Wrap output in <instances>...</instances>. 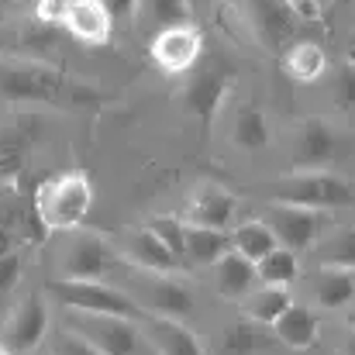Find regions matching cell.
Here are the masks:
<instances>
[{
  "instance_id": "6",
  "label": "cell",
  "mask_w": 355,
  "mask_h": 355,
  "mask_svg": "<svg viewBox=\"0 0 355 355\" xmlns=\"http://www.w3.org/2000/svg\"><path fill=\"white\" fill-rule=\"evenodd\" d=\"M349 148L352 138L328 118H304L290 135V159L297 169H331L338 159H345Z\"/></svg>"
},
{
  "instance_id": "19",
  "label": "cell",
  "mask_w": 355,
  "mask_h": 355,
  "mask_svg": "<svg viewBox=\"0 0 355 355\" xmlns=\"http://www.w3.org/2000/svg\"><path fill=\"white\" fill-rule=\"evenodd\" d=\"M124 255H128V262H135L141 272H162V276H169V272H176L180 269V255H173L159 238L152 235L145 225L141 228H131L128 232V245H124Z\"/></svg>"
},
{
  "instance_id": "26",
  "label": "cell",
  "mask_w": 355,
  "mask_h": 355,
  "mask_svg": "<svg viewBox=\"0 0 355 355\" xmlns=\"http://www.w3.org/2000/svg\"><path fill=\"white\" fill-rule=\"evenodd\" d=\"M314 259L318 266L355 272V228H335L321 245H314Z\"/></svg>"
},
{
  "instance_id": "16",
  "label": "cell",
  "mask_w": 355,
  "mask_h": 355,
  "mask_svg": "<svg viewBox=\"0 0 355 355\" xmlns=\"http://www.w3.org/2000/svg\"><path fill=\"white\" fill-rule=\"evenodd\" d=\"M248 10H252V24H255L259 42L269 45L272 52H283L293 38V28H297V17L290 14V7L283 0H248Z\"/></svg>"
},
{
  "instance_id": "4",
  "label": "cell",
  "mask_w": 355,
  "mask_h": 355,
  "mask_svg": "<svg viewBox=\"0 0 355 355\" xmlns=\"http://www.w3.org/2000/svg\"><path fill=\"white\" fill-rule=\"evenodd\" d=\"M49 293L69 307V311H87V314H111V318H128V321H141L148 311L118 286H111L107 279H52Z\"/></svg>"
},
{
  "instance_id": "23",
  "label": "cell",
  "mask_w": 355,
  "mask_h": 355,
  "mask_svg": "<svg viewBox=\"0 0 355 355\" xmlns=\"http://www.w3.org/2000/svg\"><path fill=\"white\" fill-rule=\"evenodd\" d=\"M272 141V124L266 118V111H259L255 104L238 107L235 121H232V145L241 152H259Z\"/></svg>"
},
{
  "instance_id": "34",
  "label": "cell",
  "mask_w": 355,
  "mask_h": 355,
  "mask_svg": "<svg viewBox=\"0 0 355 355\" xmlns=\"http://www.w3.org/2000/svg\"><path fill=\"white\" fill-rule=\"evenodd\" d=\"M297 21H321V0H283Z\"/></svg>"
},
{
  "instance_id": "28",
  "label": "cell",
  "mask_w": 355,
  "mask_h": 355,
  "mask_svg": "<svg viewBox=\"0 0 355 355\" xmlns=\"http://www.w3.org/2000/svg\"><path fill=\"white\" fill-rule=\"evenodd\" d=\"M228 238H232V248L241 252L248 262H259L262 255H269L276 248V235H272V228L266 221H245Z\"/></svg>"
},
{
  "instance_id": "20",
  "label": "cell",
  "mask_w": 355,
  "mask_h": 355,
  "mask_svg": "<svg viewBox=\"0 0 355 355\" xmlns=\"http://www.w3.org/2000/svg\"><path fill=\"white\" fill-rule=\"evenodd\" d=\"M318 331H321V321L311 307L304 304H290L276 321H272V335L283 349H293V352H307L314 342H318Z\"/></svg>"
},
{
  "instance_id": "30",
  "label": "cell",
  "mask_w": 355,
  "mask_h": 355,
  "mask_svg": "<svg viewBox=\"0 0 355 355\" xmlns=\"http://www.w3.org/2000/svg\"><path fill=\"white\" fill-rule=\"evenodd\" d=\"M145 228L159 238L173 255L187 259V221H183L180 214H155V218L145 221Z\"/></svg>"
},
{
  "instance_id": "40",
  "label": "cell",
  "mask_w": 355,
  "mask_h": 355,
  "mask_svg": "<svg viewBox=\"0 0 355 355\" xmlns=\"http://www.w3.org/2000/svg\"><path fill=\"white\" fill-rule=\"evenodd\" d=\"M338 3H349V0H338ZM352 3H355V0H352Z\"/></svg>"
},
{
  "instance_id": "17",
  "label": "cell",
  "mask_w": 355,
  "mask_h": 355,
  "mask_svg": "<svg viewBox=\"0 0 355 355\" xmlns=\"http://www.w3.org/2000/svg\"><path fill=\"white\" fill-rule=\"evenodd\" d=\"M214 286L225 300H245L255 286H259V272H255V262H248L241 252L228 248L214 259Z\"/></svg>"
},
{
  "instance_id": "3",
  "label": "cell",
  "mask_w": 355,
  "mask_h": 355,
  "mask_svg": "<svg viewBox=\"0 0 355 355\" xmlns=\"http://www.w3.org/2000/svg\"><path fill=\"white\" fill-rule=\"evenodd\" d=\"M276 204H293L307 211H342L355 204V190L331 169H293L272 187Z\"/></svg>"
},
{
  "instance_id": "39",
  "label": "cell",
  "mask_w": 355,
  "mask_h": 355,
  "mask_svg": "<svg viewBox=\"0 0 355 355\" xmlns=\"http://www.w3.org/2000/svg\"><path fill=\"white\" fill-rule=\"evenodd\" d=\"M0 355H14V352H10V349H3V345H0Z\"/></svg>"
},
{
  "instance_id": "27",
  "label": "cell",
  "mask_w": 355,
  "mask_h": 355,
  "mask_svg": "<svg viewBox=\"0 0 355 355\" xmlns=\"http://www.w3.org/2000/svg\"><path fill=\"white\" fill-rule=\"evenodd\" d=\"M228 248H232V238L225 235V232L187 225V259L193 266H214V259L221 252H228Z\"/></svg>"
},
{
  "instance_id": "14",
  "label": "cell",
  "mask_w": 355,
  "mask_h": 355,
  "mask_svg": "<svg viewBox=\"0 0 355 355\" xmlns=\"http://www.w3.org/2000/svg\"><path fill=\"white\" fill-rule=\"evenodd\" d=\"M238 200L235 193H228L225 187L218 183H204L197 187V193L190 197L187 211L180 214L187 225H197V228H214V232H225L232 221H235Z\"/></svg>"
},
{
  "instance_id": "35",
  "label": "cell",
  "mask_w": 355,
  "mask_h": 355,
  "mask_svg": "<svg viewBox=\"0 0 355 355\" xmlns=\"http://www.w3.org/2000/svg\"><path fill=\"white\" fill-rule=\"evenodd\" d=\"M101 3L111 14V21H135L138 14V0H101Z\"/></svg>"
},
{
  "instance_id": "25",
  "label": "cell",
  "mask_w": 355,
  "mask_h": 355,
  "mask_svg": "<svg viewBox=\"0 0 355 355\" xmlns=\"http://www.w3.org/2000/svg\"><path fill=\"white\" fill-rule=\"evenodd\" d=\"M255 272H259V283H266V286H290V283L300 276L297 252L276 245L269 255H262V259L255 262Z\"/></svg>"
},
{
  "instance_id": "10",
  "label": "cell",
  "mask_w": 355,
  "mask_h": 355,
  "mask_svg": "<svg viewBox=\"0 0 355 355\" xmlns=\"http://www.w3.org/2000/svg\"><path fill=\"white\" fill-rule=\"evenodd\" d=\"M49 335V307L38 293H28L3 321L0 345L14 355H31Z\"/></svg>"
},
{
  "instance_id": "24",
  "label": "cell",
  "mask_w": 355,
  "mask_h": 355,
  "mask_svg": "<svg viewBox=\"0 0 355 355\" xmlns=\"http://www.w3.org/2000/svg\"><path fill=\"white\" fill-rule=\"evenodd\" d=\"M241 304H245V318H248V321L272 328V321L293 304V297L286 293V286H266V283H262V286L252 290Z\"/></svg>"
},
{
  "instance_id": "32",
  "label": "cell",
  "mask_w": 355,
  "mask_h": 355,
  "mask_svg": "<svg viewBox=\"0 0 355 355\" xmlns=\"http://www.w3.org/2000/svg\"><path fill=\"white\" fill-rule=\"evenodd\" d=\"M24 276V252L21 248H7L0 252V297H7Z\"/></svg>"
},
{
  "instance_id": "41",
  "label": "cell",
  "mask_w": 355,
  "mask_h": 355,
  "mask_svg": "<svg viewBox=\"0 0 355 355\" xmlns=\"http://www.w3.org/2000/svg\"><path fill=\"white\" fill-rule=\"evenodd\" d=\"M352 328H355V318H352Z\"/></svg>"
},
{
  "instance_id": "37",
  "label": "cell",
  "mask_w": 355,
  "mask_h": 355,
  "mask_svg": "<svg viewBox=\"0 0 355 355\" xmlns=\"http://www.w3.org/2000/svg\"><path fill=\"white\" fill-rule=\"evenodd\" d=\"M345 59H349V62H355V31L349 35V45H345Z\"/></svg>"
},
{
  "instance_id": "9",
  "label": "cell",
  "mask_w": 355,
  "mask_h": 355,
  "mask_svg": "<svg viewBox=\"0 0 355 355\" xmlns=\"http://www.w3.org/2000/svg\"><path fill=\"white\" fill-rule=\"evenodd\" d=\"M200 49H204L200 28L193 21H180V24H166V28H159L152 35L148 55H152V62H155L159 73L183 76V73H190L197 66Z\"/></svg>"
},
{
  "instance_id": "22",
  "label": "cell",
  "mask_w": 355,
  "mask_h": 355,
  "mask_svg": "<svg viewBox=\"0 0 355 355\" xmlns=\"http://www.w3.org/2000/svg\"><path fill=\"white\" fill-rule=\"evenodd\" d=\"M279 59H283L286 76L297 80V83H314V80H321V76L328 73V55H324V49H321L318 42H311V38L286 45V49L279 52Z\"/></svg>"
},
{
  "instance_id": "33",
  "label": "cell",
  "mask_w": 355,
  "mask_h": 355,
  "mask_svg": "<svg viewBox=\"0 0 355 355\" xmlns=\"http://www.w3.org/2000/svg\"><path fill=\"white\" fill-rule=\"evenodd\" d=\"M52 355H104V352H97L90 342H83L80 335H73L69 328H62L55 335V342H52Z\"/></svg>"
},
{
  "instance_id": "36",
  "label": "cell",
  "mask_w": 355,
  "mask_h": 355,
  "mask_svg": "<svg viewBox=\"0 0 355 355\" xmlns=\"http://www.w3.org/2000/svg\"><path fill=\"white\" fill-rule=\"evenodd\" d=\"M338 355H355V328H352V324L342 331V345H338Z\"/></svg>"
},
{
  "instance_id": "38",
  "label": "cell",
  "mask_w": 355,
  "mask_h": 355,
  "mask_svg": "<svg viewBox=\"0 0 355 355\" xmlns=\"http://www.w3.org/2000/svg\"><path fill=\"white\" fill-rule=\"evenodd\" d=\"M7 248H10V241H7V235L0 232V252H7Z\"/></svg>"
},
{
  "instance_id": "1",
  "label": "cell",
  "mask_w": 355,
  "mask_h": 355,
  "mask_svg": "<svg viewBox=\"0 0 355 355\" xmlns=\"http://www.w3.org/2000/svg\"><path fill=\"white\" fill-rule=\"evenodd\" d=\"M0 101L10 104H59V107H97L107 97L45 59H7L0 55Z\"/></svg>"
},
{
  "instance_id": "12",
  "label": "cell",
  "mask_w": 355,
  "mask_h": 355,
  "mask_svg": "<svg viewBox=\"0 0 355 355\" xmlns=\"http://www.w3.org/2000/svg\"><path fill=\"white\" fill-rule=\"evenodd\" d=\"M62 31L87 49H101V45L111 42L114 21H111V14L104 10L101 0H69L66 17H62Z\"/></svg>"
},
{
  "instance_id": "18",
  "label": "cell",
  "mask_w": 355,
  "mask_h": 355,
  "mask_svg": "<svg viewBox=\"0 0 355 355\" xmlns=\"http://www.w3.org/2000/svg\"><path fill=\"white\" fill-rule=\"evenodd\" d=\"M279 349L276 335L266 331V324H255V321H232L221 335H218V345L214 355H272Z\"/></svg>"
},
{
  "instance_id": "2",
  "label": "cell",
  "mask_w": 355,
  "mask_h": 355,
  "mask_svg": "<svg viewBox=\"0 0 355 355\" xmlns=\"http://www.w3.org/2000/svg\"><path fill=\"white\" fill-rule=\"evenodd\" d=\"M94 207V183L83 169L49 176L35 193V218L45 232H76Z\"/></svg>"
},
{
  "instance_id": "15",
  "label": "cell",
  "mask_w": 355,
  "mask_h": 355,
  "mask_svg": "<svg viewBox=\"0 0 355 355\" xmlns=\"http://www.w3.org/2000/svg\"><path fill=\"white\" fill-rule=\"evenodd\" d=\"M141 338L155 349V355H207L200 338L180 324V318H159V314H145L141 321H135Z\"/></svg>"
},
{
  "instance_id": "13",
  "label": "cell",
  "mask_w": 355,
  "mask_h": 355,
  "mask_svg": "<svg viewBox=\"0 0 355 355\" xmlns=\"http://www.w3.org/2000/svg\"><path fill=\"white\" fill-rule=\"evenodd\" d=\"M148 314H159V318H187L193 311V297L183 283L162 272H148V279L138 286V293H131Z\"/></svg>"
},
{
  "instance_id": "8",
  "label": "cell",
  "mask_w": 355,
  "mask_h": 355,
  "mask_svg": "<svg viewBox=\"0 0 355 355\" xmlns=\"http://www.w3.org/2000/svg\"><path fill=\"white\" fill-rule=\"evenodd\" d=\"M232 87H235L232 69H225V66H218V62L200 66V69L193 66V69H190V80H187V87H183V94H180L183 111L197 121L200 128H207L211 121L218 118L221 104L228 101Z\"/></svg>"
},
{
  "instance_id": "7",
  "label": "cell",
  "mask_w": 355,
  "mask_h": 355,
  "mask_svg": "<svg viewBox=\"0 0 355 355\" xmlns=\"http://www.w3.org/2000/svg\"><path fill=\"white\" fill-rule=\"evenodd\" d=\"M66 328L90 342L104 355H138L141 352V331L128 318H111V314H87V311H69Z\"/></svg>"
},
{
  "instance_id": "5",
  "label": "cell",
  "mask_w": 355,
  "mask_h": 355,
  "mask_svg": "<svg viewBox=\"0 0 355 355\" xmlns=\"http://www.w3.org/2000/svg\"><path fill=\"white\" fill-rule=\"evenodd\" d=\"M121 266H128V255L111 238H101L94 232H80L69 238L59 259L62 279H111Z\"/></svg>"
},
{
  "instance_id": "29",
  "label": "cell",
  "mask_w": 355,
  "mask_h": 355,
  "mask_svg": "<svg viewBox=\"0 0 355 355\" xmlns=\"http://www.w3.org/2000/svg\"><path fill=\"white\" fill-rule=\"evenodd\" d=\"M135 21H152L155 28H166V24L193 21V10L190 0H138Z\"/></svg>"
},
{
  "instance_id": "21",
  "label": "cell",
  "mask_w": 355,
  "mask_h": 355,
  "mask_svg": "<svg viewBox=\"0 0 355 355\" xmlns=\"http://www.w3.org/2000/svg\"><path fill=\"white\" fill-rule=\"evenodd\" d=\"M311 297L324 311H342L355 300V276L349 269L324 266V269L311 272Z\"/></svg>"
},
{
  "instance_id": "31",
  "label": "cell",
  "mask_w": 355,
  "mask_h": 355,
  "mask_svg": "<svg viewBox=\"0 0 355 355\" xmlns=\"http://www.w3.org/2000/svg\"><path fill=\"white\" fill-rule=\"evenodd\" d=\"M331 101H335L342 111L355 107V62H349V59L331 73Z\"/></svg>"
},
{
  "instance_id": "11",
  "label": "cell",
  "mask_w": 355,
  "mask_h": 355,
  "mask_svg": "<svg viewBox=\"0 0 355 355\" xmlns=\"http://www.w3.org/2000/svg\"><path fill=\"white\" fill-rule=\"evenodd\" d=\"M266 225L272 228L276 245L290 248V252H311L318 245L321 232V211H307V207H293V204H269V218Z\"/></svg>"
}]
</instances>
